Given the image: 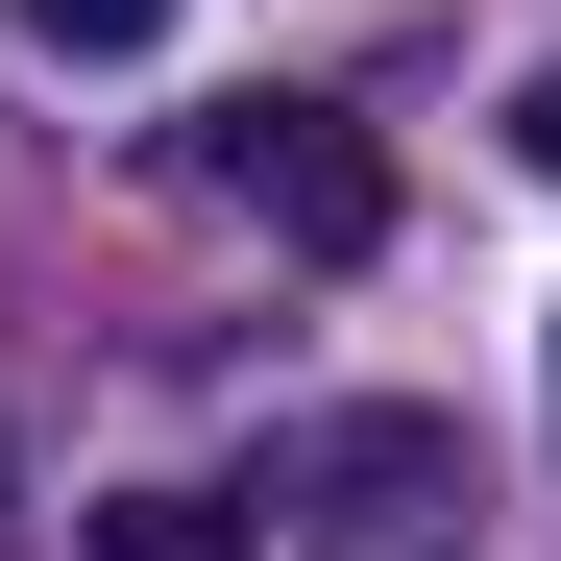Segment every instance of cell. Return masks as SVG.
Here are the masks:
<instances>
[{
    "instance_id": "6da1fadb",
    "label": "cell",
    "mask_w": 561,
    "mask_h": 561,
    "mask_svg": "<svg viewBox=\"0 0 561 561\" xmlns=\"http://www.w3.org/2000/svg\"><path fill=\"white\" fill-rule=\"evenodd\" d=\"M220 196L294 268H366V244H391V147H366L342 99H220Z\"/></svg>"
},
{
    "instance_id": "277c9868",
    "label": "cell",
    "mask_w": 561,
    "mask_h": 561,
    "mask_svg": "<svg viewBox=\"0 0 561 561\" xmlns=\"http://www.w3.org/2000/svg\"><path fill=\"white\" fill-rule=\"evenodd\" d=\"M513 171H561V73H537V99H513Z\"/></svg>"
},
{
    "instance_id": "3957f363",
    "label": "cell",
    "mask_w": 561,
    "mask_h": 561,
    "mask_svg": "<svg viewBox=\"0 0 561 561\" xmlns=\"http://www.w3.org/2000/svg\"><path fill=\"white\" fill-rule=\"evenodd\" d=\"M0 25H25V49H73V73H99V49H171V0H0Z\"/></svg>"
},
{
    "instance_id": "7a4b0ae2",
    "label": "cell",
    "mask_w": 561,
    "mask_h": 561,
    "mask_svg": "<svg viewBox=\"0 0 561 561\" xmlns=\"http://www.w3.org/2000/svg\"><path fill=\"white\" fill-rule=\"evenodd\" d=\"M99 561H244V489H99Z\"/></svg>"
},
{
    "instance_id": "5b68a950",
    "label": "cell",
    "mask_w": 561,
    "mask_h": 561,
    "mask_svg": "<svg viewBox=\"0 0 561 561\" xmlns=\"http://www.w3.org/2000/svg\"><path fill=\"white\" fill-rule=\"evenodd\" d=\"M0 513H25V463H0Z\"/></svg>"
}]
</instances>
